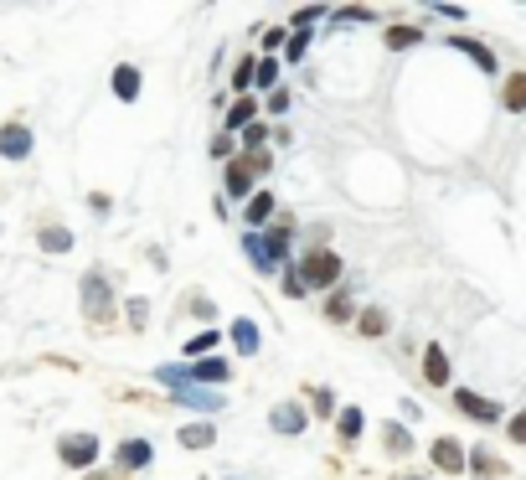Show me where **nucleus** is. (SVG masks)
I'll return each mask as SVG.
<instances>
[{"mask_svg": "<svg viewBox=\"0 0 526 480\" xmlns=\"http://www.w3.org/2000/svg\"><path fill=\"white\" fill-rule=\"evenodd\" d=\"M243 254L253 258V269H263V274H273V269H284L289 264V217H279L273 223V233H243Z\"/></svg>", "mask_w": 526, "mask_h": 480, "instance_id": "nucleus-1", "label": "nucleus"}, {"mask_svg": "<svg viewBox=\"0 0 526 480\" xmlns=\"http://www.w3.org/2000/svg\"><path fill=\"white\" fill-rule=\"evenodd\" d=\"M233 377V367H227L223 356H196V362H186V367H160V383L171 387H212V383H227Z\"/></svg>", "mask_w": 526, "mask_h": 480, "instance_id": "nucleus-2", "label": "nucleus"}, {"mask_svg": "<svg viewBox=\"0 0 526 480\" xmlns=\"http://www.w3.org/2000/svg\"><path fill=\"white\" fill-rule=\"evenodd\" d=\"M294 274H300L304 295H310V289H331L335 279H341V258H335L331 248H310V254L294 264Z\"/></svg>", "mask_w": 526, "mask_h": 480, "instance_id": "nucleus-3", "label": "nucleus"}, {"mask_svg": "<svg viewBox=\"0 0 526 480\" xmlns=\"http://www.w3.org/2000/svg\"><path fill=\"white\" fill-rule=\"evenodd\" d=\"M83 310H88L94 325H109V315H114V289H109V279H104L98 269L83 279Z\"/></svg>", "mask_w": 526, "mask_h": 480, "instance_id": "nucleus-4", "label": "nucleus"}, {"mask_svg": "<svg viewBox=\"0 0 526 480\" xmlns=\"http://www.w3.org/2000/svg\"><path fill=\"white\" fill-rule=\"evenodd\" d=\"M57 455H63V465H73V470H88V465L98 460V439L94 434H63Z\"/></svg>", "mask_w": 526, "mask_h": 480, "instance_id": "nucleus-5", "label": "nucleus"}, {"mask_svg": "<svg viewBox=\"0 0 526 480\" xmlns=\"http://www.w3.org/2000/svg\"><path fill=\"white\" fill-rule=\"evenodd\" d=\"M32 129H26V125H5V129H0V155H5V160H26V155H32Z\"/></svg>", "mask_w": 526, "mask_h": 480, "instance_id": "nucleus-6", "label": "nucleus"}, {"mask_svg": "<svg viewBox=\"0 0 526 480\" xmlns=\"http://www.w3.org/2000/svg\"><path fill=\"white\" fill-rule=\"evenodd\" d=\"M227 196H233V202H248V196H253V165H248V160H227Z\"/></svg>", "mask_w": 526, "mask_h": 480, "instance_id": "nucleus-7", "label": "nucleus"}, {"mask_svg": "<svg viewBox=\"0 0 526 480\" xmlns=\"http://www.w3.org/2000/svg\"><path fill=\"white\" fill-rule=\"evenodd\" d=\"M454 403H460L470 418H480V424H495V418H501V403L480 398V393H470V387H460V393H454Z\"/></svg>", "mask_w": 526, "mask_h": 480, "instance_id": "nucleus-8", "label": "nucleus"}, {"mask_svg": "<svg viewBox=\"0 0 526 480\" xmlns=\"http://www.w3.org/2000/svg\"><path fill=\"white\" fill-rule=\"evenodd\" d=\"M433 465L449 470V475H460L464 470V445L460 439H433Z\"/></svg>", "mask_w": 526, "mask_h": 480, "instance_id": "nucleus-9", "label": "nucleus"}, {"mask_svg": "<svg viewBox=\"0 0 526 480\" xmlns=\"http://www.w3.org/2000/svg\"><path fill=\"white\" fill-rule=\"evenodd\" d=\"M150 460H155L150 439H124V445H119V470H144Z\"/></svg>", "mask_w": 526, "mask_h": 480, "instance_id": "nucleus-10", "label": "nucleus"}, {"mask_svg": "<svg viewBox=\"0 0 526 480\" xmlns=\"http://www.w3.org/2000/svg\"><path fill=\"white\" fill-rule=\"evenodd\" d=\"M175 398L186 403V408H202V414H212V408H223V393H212V387H175Z\"/></svg>", "mask_w": 526, "mask_h": 480, "instance_id": "nucleus-11", "label": "nucleus"}, {"mask_svg": "<svg viewBox=\"0 0 526 480\" xmlns=\"http://www.w3.org/2000/svg\"><path fill=\"white\" fill-rule=\"evenodd\" d=\"M114 94L124 98V104H134L140 98V67H129V63L114 67Z\"/></svg>", "mask_w": 526, "mask_h": 480, "instance_id": "nucleus-12", "label": "nucleus"}, {"mask_svg": "<svg viewBox=\"0 0 526 480\" xmlns=\"http://www.w3.org/2000/svg\"><path fill=\"white\" fill-rule=\"evenodd\" d=\"M248 125H258V104L248 94L238 98V104H233V109H227V129H233V135H243V129Z\"/></svg>", "mask_w": 526, "mask_h": 480, "instance_id": "nucleus-13", "label": "nucleus"}, {"mask_svg": "<svg viewBox=\"0 0 526 480\" xmlns=\"http://www.w3.org/2000/svg\"><path fill=\"white\" fill-rule=\"evenodd\" d=\"M423 377H429L433 387L449 383V356H444V346H429V352H423Z\"/></svg>", "mask_w": 526, "mask_h": 480, "instance_id": "nucleus-14", "label": "nucleus"}, {"mask_svg": "<svg viewBox=\"0 0 526 480\" xmlns=\"http://www.w3.org/2000/svg\"><path fill=\"white\" fill-rule=\"evenodd\" d=\"M175 439H181L186 449H207V445H217V429H212L207 418H202V424H186V429L175 434Z\"/></svg>", "mask_w": 526, "mask_h": 480, "instance_id": "nucleus-15", "label": "nucleus"}, {"mask_svg": "<svg viewBox=\"0 0 526 480\" xmlns=\"http://www.w3.org/2000/svg\"><path fill=\"white\" fill-rule=\"evenodd\" d=\"M269 424H273L279 434H300V429H304V414L294 408V403H284V408H273V414H269Z\"/></svg>", "mask_w": 526, "mask_h": 480, "instance_id": "nucleus-16", "label": "nucleus"}, {"mask_svg": "<svg viewBox=\"0 0 526 480\" xmlns=\"http://www.w3.org/2000/svg\"><path fill=\"white\" fill-rule=\"evenodd\" d=\"M233 346H238L243 356L258 352V325H253V320H233Z\"/></svg>", "mask_w": 526, "mask_h": 480, "instance_id": "nucleus-17", "label": "nucleus"}, {"mask_svg": "<svg viewBox=\"0 0 526 480\" xmlns=\"http://www.w3.org/2000/svg\"><path fill=\"white\" fill-rule=\"evenodd\" d=\"M449 47H460V52H470L485 73H495V52L491 47H480V42H470V36H449Z\"/></svg>", "mask_w": 526, "mask_h": 480, "instance_id": "nucleus-18", "label": "nucleus"}, {"mask_svg": "<svg viewBox=\"0 0 526 480\" xmlns=\"http://www.w3.org/2000/svg\"><path fill=\"white\" fill-rule=\"evenodd\" d=\"M269 217H273V196L253 192V196H248V223H253V233H258V223H269Z\"/></svg>", "mask_w": 526, "mask_h": 480, "instance_id": "nucleus-19", "label": "nucleus"}, {"mask_svg": "<svg viewBox=\"0 0 526 480\" xmlns=\"http://www.w3.org/2000/svg\"><path fill=\"white\" fill-rule=\"evenodd\" d=\"M356 331H362V336H387V310H362V315H356Z\"/></svg>", "mask_w": 526, "mask_h": 480, "instance_id": "nucleus-20", "label": "nucleus"}, {"mask_svg": "<svg viewBox=\"0 0 526 480\" xmlns=\"http://www.w3.org/2000/svg\"><path fill=\"white\" fill-rule=\"evenodd\" d=\"M42 248H47V254H67V248H73V233H67V227H42Z\"/></svg>", "mask_w": 526, "mask_h": 480, "instance_id": "nucleus-21", "label": "nucleus"}, {"mask_svg": "<svg viewBox=\"0 0 526 480\" xmlns=\"http://www.w3.org/2000/svg\"><path fill=\"white\" fill-rule=\"evenodd\" d=\"M506 109H511V114L526 109V73H516V78L506 83Z\"/></svg>", "mask_w": 526, "mask_h": 480, "instance_id": "nucleus-22", "label": "nucleus"}, {"mask_svg": "<svg viewBox=\"0 0 526 480\" xmlns=\"http://www.w3.org/2000/svg\"><path fill=\"white\" fill-rule=\"evenodd\" d=\"M382 439H387V449H392V455H402V449H413V439H408V429H402V424H387V429H382Z\"/></svg>", "mask_w": 526, "mask_h": 480, "instance_id": "nucleus-23", "label": "nucleus"}, {"mask_svg": "<svg viewBox=\"0 0 526 480\" xmlns=\"http://www.w3.org/2000/svg\"><path fill=\"white\" fill-rule=\"evenodd\" d=\"M335 429H341V439H356V434H362V408H341V424H335Z\"/></svg>", "mask_w": 526, "mask_h": 480, "instance_id": "nucleus-24", "label": "nucleus"}, {"mask_svg": "<svg viewBox=\"0 0 526 480\" xmlns=\"http://www.w3.org/2000/svg\"><path fill=\"white\" fill-rule=\"evenodd\" d=\"M253 83H258V88H273V83H279V63H273V57H263V63L253 67Z\"/></svg>", "mask_w": 526, "mask_h": 480, "instance_id": "nucleus-25", "label": "nucleus"}, {"mask_svg": "<svg viewBox=\"0 0 526 480\" xmlns=\"http://www.w3.org/2000/svg\"><path fill=\"white\" fill-rule=\"evenodd\" d=\"M413 42H418V32H413V26H392V32H387V47H392V52L413 47Z\"/></svg>", "mask_w": 526, "mask_h": 480, "instance_id": "nucleus-26", "label": "nucleus"}, {"mask_svg": "<svg viewBox=\"0 0 526 480\" xmlns=\"http://www.w3.org/2000/svg\"><path fill=\"white\" fill-rule=\"evenodd\" d=\"M253 57H238V67H233V88H238V94H243V88H248V83H253Z\"/></svg>", "mask_w": 526, "mask_h": 480, "instance_id": "nucleus-27", "label": "nucleus"}, {"mask_svg": "<svg viewBox=\"0 0 526 480\" xmlns=\"http://www.w3.org/2000/svg\"><path fill=\"white\" fill-rule=\"evenodd\" d=\"M263 140H269V129H263V125H248V129H243V145H248L253 155H263Z\"/></svg>", "mask_w": 526, "mask_h": 480, "instance_id": "nucleus-28", "label": "nucleus"}, {"mask_svg": "<svg viewBox=\"0 0 526 480\" xmlns=\"http://www.w3.org/2000/svg\"><path fill=\"white\" fill-rule=\"evenodd\" d=\"M304 47H310V32H289V47H284V57H289V63H300V57H304Z\"/></svg>", "mask_w": 526, "mask_h": 480, "instance_id": "nucleus-29", "label": "nucleus"}, {"mask_svg": "<svg viewBox=\"0 0 526 480\" xmlns=\"http://www.w3.org/2000/svg\"><path fill=\"white\" fill-rule=\"evenodd\" d=\"M320 16H325V5H304V11H294V32H304V26H315Z\"/></svg>", "mask_w": 526, "mask_h": 480, "instance_id": "nucleus-30", "label": "nucleus"}, {"mask_svg": "<svg viewBox=\"0 0 526 480\" xmlns=\"http://www.w3.org/2000/svg\"><path fill=\"white\" fill-rule=\"evenodd\" d=\"M284 295L289 300H304V285H300V274H294V264H284Z\"/></svg>", "mask_w": 526, "mask_h": 480, "instance_id": "nucleus-31", "label": "nucleus"}, {"mask_svg": "<svg viewBox=\"0 0 526 480\" xmlns=\"http://www.w3.org/2000/svg\"><path fill=\"white\" fill-rule=\"evenodd\" d=\"M212 346H217V331H202V336H192V341H186V352H192V356L212 352Z\"/></svg>", "mask_w": 526, "mask_h": 480, "instance_id": "nucleus-32", "label": "nucleus"}, {"mask_svg": "<svg viewBox=\"0 0 526 480\" xmlns=\"http://www.w3.org/2000/svg\"><path fill=\"white\" fill-rule=\"evenodd\" d=\"M331 315H335V320L351 315V295H331Z\"/></svg>", "mask_w": 526, "mask_h": 480, "instance_id": "nucleus-33", "label": "nucleus"}, {"mask_svg": "<svg viewBox=\"0 0 526 480\" xmlns=\"http://www.w3.org/2000/svg\"><path fill=\"white\" fill-rule=\"evenodd\" d=\"M284 36H289L284 26H269V32H263V47H269V52H273V47H284Z\"/></svg>", "mask_w": 526, "mask_h": 480, "instance_id": "nucleus-34", "label": "nucleus"}, {"mask_svg": "<svg viewBox=\"0 0 526 480\" xmlns=\"http://www.w3.org/2000/svg\"><path fill=\"white\" fill-rule=\"evenodd\" d=\"M335 21H372V11H362V5H346V11H335Z\"/></svg>", "mask_w": 526, "mask_h": 480, "instance_id": "nucleus-35", "label": "nucleus"}, {"mask_svg": "<svg viewBox=\"0 0 526 480\" xmlns=\"http://www.w3.org/2000/svg\"><path fill=\"white\" fill-rule=\"evenodd\" d=\"M511 439H516V445H526V408L511 418Z\"/></svg>", "mask_w": 526, "mask_h": 480, "instance_id": "nucleus-36", "label": "nucleus"}, {"mask_svg": "<svg viewBox=\"0 0 526 480\" xmlns=\"http://www.w3.org/2000/svg\"><path fill=\"white\" fill-rule=\"evenodd\" d=\"M144 315H150V305H144V300H129V320H134V325H144Z\"/></svg>", "mask_w": 526, "mask_h": 480, "instance_id": "nucleus-37", "label": "nucleus"}, {"mask_svg": "<svg viewBox=\"0 0 526 480\" xmlns=\"http://www.w3.org/2000/svg\"><path fill=\"white\" fill-rule=\"evenodd\" d=\"M269 109H273V114L289 109V94H284V88H273V94H269Z\"/></svg>", "mask_w": 526, "mask_h": 480, "instance_id": "nucleus-38", "label": "nucleus"}, {"mask_svg": "<svg viewBox=\"0 0 526 480\" xmlns=\"http://www.w3.org/2000/svg\"><path fill=\"white\" fill-rule=\"evenodd\" d=\"M408 480H423V475H408Z\"/></svg>", "mask_w": 526, "mask_h": 480, "instance_id": "nucleus-39", "label": "nucleus"}]
</instances>
